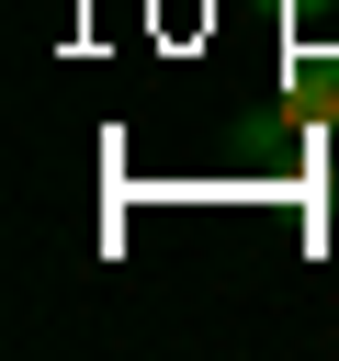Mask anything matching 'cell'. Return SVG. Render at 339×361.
I'll use <instances>...</instances> for the list:
<instances>
[{
    "mask_svg": "<svg viewBox=\"0 0 339 361\" xmlns=\"http://www.w3.org/2000/svg\"><path fill=\"white\" fill-rule=\"evenodd\" d=\"M260 11H339V0H260Z\"/></svg>",
    "mask_w": 339,
    "mask_h": 361,
    "instance_id": "1",
    "label": "cell"
}]
</instances>
